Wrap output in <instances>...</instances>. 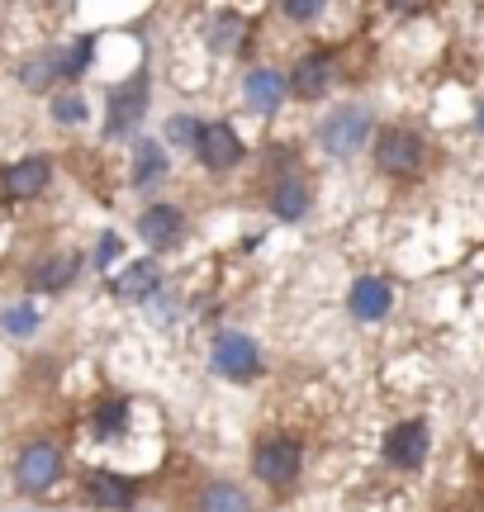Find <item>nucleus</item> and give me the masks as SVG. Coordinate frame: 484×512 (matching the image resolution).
<instances>
[{
	"mask_svg": "<svg viewBox=\"0 0 484 512\" xmlns=\"http://www.w3.org/2000/svg\"><path fill=\"white\" fill-rule=\"evenodd\" d=\"M299 465H304V446H299L295 437H266L257 446V456H252V470H257V479L276 484V489L295 484V479H299Z\"/></svg>",
	"mask_w": 484,
	"mask_h": 512,
	"instance_id": "1",
	"label": "nucleus"
},
{
	"mask_svg": "<svg viewBox=\"0 0 484 512\" xmlns=\"http://www.w3.org/2000/svg\"><path fill=\"white\" fill-rule=\"evenodd\" d=\"M375 166L390 176H413L423 166V138L413 128H385L375 138Z\"/></svg>",
	"mask_w": 484,
	"mask_h": 512,
	"instance_id": "2",
	"label": "nucleus"
},
{
	"mask_svg": "<svg viewBox=\"0 0 484 512\" xmlns=\"http://www.w3.org/2000/svg\"><path fill=\"white\" fill-rule=\"evenodd\" d=\"M366 138H371V114L366 110H337L318 124V143L333 157H347L356 147H366Z\"/></svg>",
	"mask_w": 484,
	"mask_h": 512,
	"instance_id": "3",
	"label": "nucleus"
},
{
	"mask_svg": "<svg viewBox=\"0 0 484 512\" xmlns=\"http://www.w3.org/2000/svg\"><path fill=\"white\" fill-rule=\"evenodd\" d=\"M148 110V76H133L124 86L110 91V114H105V133H129Z\"/></svg>",
	"mask_w": 484,
	"mask_h": 512,
	"instance_id": "4",
	"label": "nucleus"
},
{
	"mask_svg": "<svg viewBox=\"0 0 484 512\" xmlns=\"http://www.w3.org/2000/svg\"><path fill=\"white\" fill-rule=\"evenodd\" d=\"M57 470H62V456H57V446L53 441H34L24 456H19L15 465V479H19V489H29V494H38V489H48L57 479Z\"/></svg>",
	"mask_w": 484,
	"mask_h": 512,
	"instance_id": "5",
	"label": "nucleus"
},
{
	"mask_svg": "<svg viewBox=\"0 0 484 512\" xmlns=\"http://www.w3.org/2000/svg\"><path fill=\"white\" fill-rule=\"evenodd\" d=\"M195 147H200V162H205L209 171H224V166L242 162V138L233 133V124H200Z\"/></svg>",
	"mask_w": 484,
	"mask_h": 512,
	"instance_id": "6",
	"label": "nucleus"
},
{
	"mask_svg": "<svg viewBox=\"0 0 484 512\" xmlns=\"http://www.w3.org/2000/svg\"><path fill=\"white\" fill-rule=\"evenodd\" d=\"M214 366L224 370L228 380H252L261 366L257 347H252V337H242V332H224L219 342H214Z\"/></svg>",
	"mask_w": 484,
	"mask_h": 512,
	"instance_id": "7",
	"label": "nucleus"
},
{
	"mask_svg": "<svg viewBox=\"0 0 484 512\" xmlns=\"http://www.w3.org/2000/svg\"><path fill=\"white\" fill-rule=\"evenodd\" d=\"M385 456H390V465H399V470L423 465V456H428V427H423V422H399V427H390Z\"/></svg>",
	"mask_w": 484,
	"mask_h": 512,
	"instance_id": "8",
	"label": "nucleus"
},
{
	"mask_svg": "<svg viewBox=\"0 0 484 512\" xmlns=\"http://www.w3.org/2000/svg\"><path fill=\"white\" fill-rule=\"evenodd\" d=\"M138 233L148 247H176L181 233H186V214L181 209H171V204H152L148 214L138 219Z\"/></svg>",
	"mask_w": 484,
	"mask_h": 512,
	"instance_id": "9",
	"label": "nucleus"
},
{
	"mask_svg": "<svg viewBox=\"0 0 484 512\" xmlns=\"http://www.w3.org/2000/svg\"><path fill=\"white\" fill-rule=\"evenodd\" d=\"M390 299H394V290L385 285V280L361 275V280L352 285V294H347V309H352L361 323H375V318H385V313H390Z\"/></svg>",
	"mask_w": 484,
	"mask_h": 512,
	"instance_id": "10",
	"label": "nucleus"
},
{
	"mask_svg": "<svg viewBox=\"0 0 484 512\" xmlns=\"http://www.w3.org/2000/svg\"><path fill=\"white\" fill-rule=\"evenodd\" d=\"M328 81H333V57L309 53V57H299L295 76H290V91L304 95V100H318V95L328 91Z\"/></svg>",
	"mask_w": 484,
	"mask_h": 512,
	"instance_id": "11",
	"label": "nucleus"
},
{
	"mask_svg": "<svg viewBox=\"0 0 484 512\" xmlns=\"http://www.w3.org/2000/svg\"><path fill=\"white\" fill-rule=\"evenodd\" d=\"M43 185H48V162H43V157H24V162L5 166V190H10L15 200H34Z\"/></svg>",
	"mask_w": 484,
	"mask_h": 512,
	"instance_id": "12",
	"label": "nucleus"
},
{
	"mask_svg": "<svg viewBox=\"0 0 484 512\" xmlns=\"http://www.w3.org/2000/svg\"><path fill=\"white\" fill-rule=\"evenodd\" d=\"M86 494H91V503H100V508H129L138 489H133L129 479L105 475V470H91V475H86Z\"/></svg>",
	"mask_w": 484,
	"mask_h": 512,
	"instance_id": "13",
	"label": "nucleus"
},
{
	"mask_svg": "<svg viewBox=\"0 0 484 512\" xmlns=\"http://www.w3.org/2000/svg\"><path fill=\"white\" fill-rule=\"evenodd\" d=\"M247 100H252L261 114L280 110V100H285V81H280V72H266V67L247 72Z\"/></svg>",
	"mask_w": 484,
	"mask_h": 512,
	"instance_id": "14",
	"label": "nucleus"
},
{
	"mask_svg": "<svg viewBox=\"0 0 484 512\" xmlns=\"http://www.w3.org/2000/svg\"><path fill=\"white\" fill-rule=\"evenodd\" d=\"M162 285V275H157V266L152 261H138V266H129L124 275H114L110 290L119 294V299H148L152 290Z\"/></svg>",
	"mask_w": 484,
	"mask_h": 512,
	"instance_id": "15",
	"label": "nucleus"
},
{
	"mask_svg": "<svg viewBox=\"0 0 484 512\" xmlns=\"http://www.w3.org/2000/svg\"><path fill=\"white\" fill-rule=\"evenodd\" d=\"M81 271V256H48L34 271V290H67Z\"/></svg>",
	"mask_w": 484,
	"mask_h": 512,
	"instance_id": "16",
	"label": "nucleus"
},
{
	"mask_svg": "<svg viewBox=\"0 0 484 512\" xmlns=\"http://www.w3.org/2000/svg\"><path fill=\"white\" fill-rule=\"evenodd\" d=\"M271 209H276L280 219H299L309 209V185L299 181V176H285L276 185V195H271Z\"/></svg>",
	"mask_w": 484,
	"mask_h": 512,
	"instance_id": "17",
	"label": "nucleus"
},
{
	"mask_svg": "<svg viewBox=\"0 0 484 512\" xmlns=\"http://www.w3.org/2000/svg\"><path fill=\"white\" fill-rule=\"evenodd\" d=\"M200 512H252V503L238 484H209L200 494Z\"/></svg>",
	"mask_w": 484,
	"mask_h": 512,
	"instance_id": "18",
	"label": "nucleus"
},
{
	"mask_svg": "<svg viewBox=\"0 0 484 512\" xmlns=\"http://www.w3.org/2000/svg\"><path fill=\"white\" fill-rule=\"evenodd\" d=\"M167 171V157H162V147L157 143H138V152H133V181L138 185H152L157 176Z\"/></svg>",
	"mask_w": 484,
	"mask_h": 512,
	"instance_id": "19",
	"label": "nucleus"
},
{
	"mask_svg": "<svg viewBox=\"0 0 484 512\" xmlns=\"http://www.w3.org/2000/svg\"><path fill=\"white\" fill-rule=\"evenodd\" d=\"M124 427H129V403L124 399H105L95 408V432L100 437H119Z\"/></svg>",
	"mask_w": 484,
	"mask_h": 512,
	"instance_id": "20",
	"label": "nucleus"
},
{
	"mask_svg": "<svg viewBox=\"0 0 484 512\" xmlns=\"http://www.w3.org/2000/svg\"><path fill=\"white\" fill-rule=\"evenodd\" d=\"M62 67V53H43V57H34V62H24V72H19V81L29 86V91H43L53 76H62L57 72Z\"/></svg>",
	"mask_w": 484,
	"mask_h": 512,
	"instance_id": "21",
	"label": "nucleus"
},
{
	"mask_svg": "<svg viewBox=\"0 0 484 512\" xmlns=\"http://www.w3.org/2000/svg\"><path fill=\"white\" fill-rule=\"evenodd\" d=\"M53 114L62 119V124H81V119H86V105H81L76 95H62V100L53 105Z\"/></svg>",
	"mask_w": 484,
	"mask_h": 512,
	"instance_id": "22",
	"label": "nucleus"
},
{
	"mask_svg": "<svg viewBox=\"0 0 484 512\" xmlns=\"http://www.w3.org/2000/svg\"><path fill=\"white\" fill-rule=\"evenodd\" d=\"M167 133L176 143H195V138H200V124H195V119H171Z\"/></svg>",
	"mask_w": 484,
	"mask_h": 512,
	"instance_id": "23",
	"label": "nucleus"
},
{
	"mask_svg": "<svg viewBox=\"0 0 484 512\" xmlns=\"http://www.w3.org/2000/svg\"><path fill=\"white\" fill-rule=\"evenodd\" d=\"M34 323H38V313H34V309L5 313V328H10V332H34Z\"/></svg>",
	"mask_w": 484,
	"mask_h": 512,
	"instance_id": "24",
	"label": "nucleus"
},
{
	"mask_svg": "<svg viewBox=\"0 0 484 512\" xmlns=\"http://www.w3.org/2000/svg\"><path fill=\"white\" fill-rule=\"evenodd\" d=\"M119 252H124V242L114 238V233H105V238H100V252H95V256H100V266H110Z\"/></svg>",
	"mask_w": 484,
	"mask_h": 512,
	"instance_id": "25",
	"label": "nucleus"
},
{
	"mask_svg": "<svg viewBox=\"0 0 484 512\" xmlns=\"http://www.w3.org/2000/svg\"><path fill=\"white\" fill-rule=\"evenodd\" d=\"M285 15H290V19H314L318 5H314V0H290V5H285Z\"/></svg>",
	"mask_w": 484,
	"mask_h": 512,
	"instance_id": "26",
	"label": "nucleus"
},
{
	"mask_svg": "<svg viewBox=\"0 0 484 512\" xmlns=\"http://www.w3.org/2000/svg\"><path fill=\"white\" fill-rule=\"evenodd\" d=\"M475 124H480V133H484V105H480V110H475Z\"/></svg>",
	"mask_w": 484,
	"mask_h": 512,
	"instance_id": "27",
	"label": "nucleus"
}]
</instances>
